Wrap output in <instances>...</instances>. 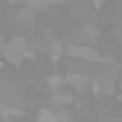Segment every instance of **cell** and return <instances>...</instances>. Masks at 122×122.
I'll return each mask as SVG.
<instances>
[{
	"label": "cell",
	"mask_w": 122,
	"mask_h": 122,
	"mask_svg": "<svg viewBox=\"0 0 122 122\" xmlns=\"http://www.w3.org/2000/svg\"><path fill=\"white\" fill-rule=\"evenodd\" d=\"M53 108H78V95L74 90H58V92H51V104Z\"/></svg>",
	"instance_id": "obj_1"
},
{
	"label": "cell",
	"mask_w": 122,
	"mask_h": 122,
	"mask_svg": "<svg viewBox=\"0 0 122 122\" xmlns=\"http://www.w3.org/2000/svg\"><path fill=\"white\" fill-rule=\"evenodd\" d=\"M65 76H67V88L74 90L76 95H85L90 90V74L78 71V69H69Z\"/></svg>",
	"instance_id": "obj_2"
},
{
	"label": "cell",
	"mask_w": 122,
	"mask_h": 122,
	"mask_svg": "<svg viewBox=\"0 0 122 122\" xmlns=\"http://www.w3.org/2000/svg\"><path fill=\"white\" fill-rule=\"evenodd\" d=\"M44 83H46L48 92H58V90H65V88H67V76L60 74V71H51V74L44 76Z\"/></svg>",
	"instance_id": "obj_3"
},
{
	"label": "cell",
	"mask_w": 122,
	"mask_h": 122,
	"mask_svg": "<svg viewBox=\"0 0 122 122\" xmlns=\"http://www.w3.org/2000/svg\"><path fill=\"white\" fill-rule=\"evenodd\" d=\"M97 37H99V32H97V28H95V25L85 23V25L78 28V41H81V44H92V46H95Z\"/></svg>",
	"instance_id": "obj_4"
},
{
	"label": "cell",
	"mask_w": 122,
	"mask_h": 122,
	"mask_svg": "<svg viewBox=\"0 0 122 122\" xmlns=\"http://www.w3.org/2000/svg\"><path fill=\"white\" fill-rule=\"evenodd\" d=\"M48 53H51V62L58 65V62L65 58V41H62V39H53L51 46H48Z\"/></svg>",
	"instance_id": "obj_5"
},
{
	"label": "cell",
	"mask_w": 122,
	"mask_h": 122,
	"mask_svg": "<svg viewBox=\"0 0 122 122\" xmlns=\"http://www.w3.org/2000/svg\"><path fill=\"white\" fill-rule=\"evenodd\" d=\"M32 21H35V12L30 7L23 5L19 12H16V23H21V25H32Z\"/></svg>",
	"instance_id": "obj_6"
},
{
	"label": "cell",
	"mask_w": 122,
	"mask_h": 122,
	"mask_svg": "<svg viewBox=\"0 0 122 122\" xmlns=\"http://www.w3.org/2000/svg\"><path fill=\"white\" fill-rule=\"evenodd\" d=\"M51 122H74V117H71L69 108H53V117H51Z\"/></svg>",
	"instance_id": "obj_7"
},
{
	"label": "cell",
	"mask_w": 122,
	"mask_h": 122,
	"mask_svg": "<svg viewBox=\"0 0 122 122\" xmlns=\"http://www.w3.org/2000/svg\"><path fill=\"white\" fill-rule=\"evenodd\" d=\"M51 117H53V106H41V108L37 111L35 122H51Z\"/></svg>",
	"instance_id": "obj_8"
},
{
	"label": "cell",
	"mask_w": 122,
	"mask_h": 122,
	"mask_svg": "<svg viewBox=\"0 0 122 122\" xmlns=\"http://www.w3.org/2000/svg\"><path fill=\"white\" fill-rule=\"evenodd\" d=\"M90 5H92V9H104V5L108 2V0H88Z\"/></svg>",
	"instance_id": "obj_9"
},
{
	"label": "cell",
	"mask_w": 122,
	"mask_h": 122,
	"mask_svg": "<svg viewBox=\"0 0 122 122\" xmlns=\"http://www.w3.org/2000/svg\"><path fill=\"white\" fill-rule=\"evenodd\" d=\"M2 67H5V60H2V55H0V71H2Z\"/></svg>",
	"instance_id": "obj_10"
},
{
	"label": "cell",
	"mask_w": 122,
	"mask_h": 122,
	"mask_svg": "<svg viewBox=\"0 0 122 122\" xmlns=\"http://www.w3.org/2000/svg\"><path fill=\"white\" fill-rule=\"evenodd\" d=\"M0 104H2V95H0Z\"/></svg>",
	"instance_id": "obj_11"
}]
</instances>
